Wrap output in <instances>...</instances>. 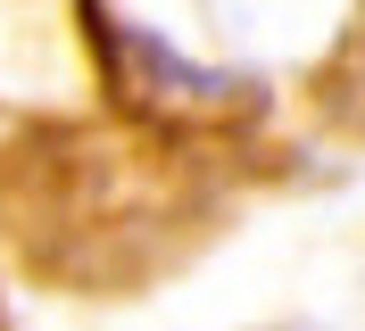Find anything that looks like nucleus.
Returning a JSON list of instances; mask_svg holds the SVG:
<instances>
[]
</instances>
